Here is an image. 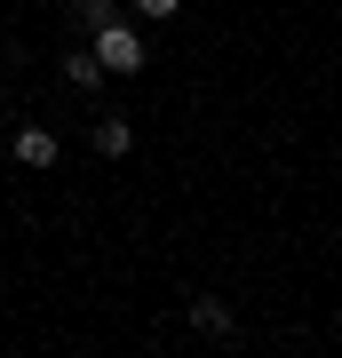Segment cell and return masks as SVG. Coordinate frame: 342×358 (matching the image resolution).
<instances>
[{
	"label": "cell",
	"mask_w": 342,
	"mask_h": 358,
	"mask_svg": "<svg viewBox=\"0 0 342 358\" xmlns=\"http://www.w3.org/2000/svg\"><path fill=\"white\" fill-rule=\"evenodd\" d=\"M127 8H136L143 24H159V16H176V8H183V0H127Z\"/></svg>",
	"instance_id": "7"
},
{
	"label": "cell",
	"mask_w": 342,
	"mask_h": 358,
	"mask_svg": "<svg viewBox=\"0 0 342 358\" xmlns=\"http://www.w3.org/2000/svg\"><path fill=\"white\" fill-rule=\"evenodd\" d=\"M191 334L223 343V334H231V303H215V294H199V303H191Z\"/></svg>",
	"instance_id": "4"
},
{
	"label": "cell",
	"mask_w": 342,
	"mask_h": 358,
	"mask_svg": "<svg viewBox=\"0 0 342 358\" xmlns=\"http://www.w3.org/2000/svg\"><path fill=\"white\" fill-rule=\"evenodd\" d=\"M112 16H120V0H80V24H88V32L112 24Z\"/></svg>",
	"instance_id": "6"
},
{
	"label": "cell",
	"mask_w": 342,
	"mask_h": 358,
	"mask_svg": "<svg viewBox=\"0 0 342 358\" xmlns=\"http://www.w3.org/2000/svg\"><path fill=\"white\" fill-rule=\"evenodd\" d=\"M88 48H96V64H104V72H120V80H136L143 64H152V48H143V32H136V24H120V16L88 32Z\"/></svg>",
	"instance_id": "1"
},
{
	"label": "cell",
	"mask_w": 342,
	"mask_h": 358,
	"mask_svg": "<svg viewBox=\"0 0 342 358\" xmlns=\"http://www.w3.org/2000/svg\"><path fill=\"white\" fill-rule=\"evenodd\" d=\"M56 72H64V88H88V96L104 88V80H112V72L96 64V48H64V64H56Z\"/></svg>",
	"instance_id": "3"
},
{
	"label": "cell",
	"mask_w": 342,
	"mask_h": 358,
	"mask_svg": "<svg viewBox=\"0 0 342 358\" xmlns=\"http://www.w3.org/2000/svg\"><path fill=\"white\" fill-rule=\"evenodd\" d=\"M96 152H104V159H127V152H136V128H127L120 112H104V120H96Z\"/></svg>",
	"instance_id": "5"
},
{
	"label": "cell",
	"mask_w": 342,
	"mask_h": 358,
	"mask_svg": "<svg viewBox=\"0 0 342 358\" xmlns=\"http://www.w3.org/2000/svg\"><path fill=\"white\" fill-rule=\"evenodd\" d=\"M56 159H64L56 128H16V167H56Z\"/></svg>",
	"instance_id": "2"
}]
</instances>
